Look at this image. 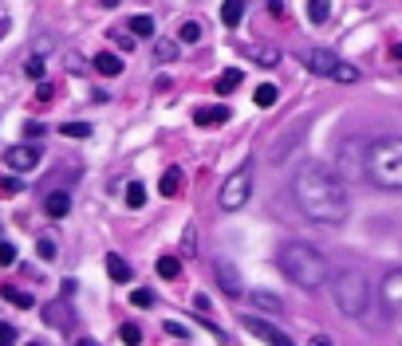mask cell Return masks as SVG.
Returning a JSON list of instances; mask_svg holds the SVG:
<instances>
[{
  "mask_svg": "<svg viewBox=\"0 0 402 346\" xmlns=\"http://www.w3.org/2000/svg\"><path fill=\"white\" fill-rule=\"evenodd\" d=\"M292 201L300 204V213L316 224H339L347 220V189L323 161L307 157L292 177Z\"/></svg>",
  "mask_w": 402,
  "mask_h": 346,
  "instance_id": "obj_1",
  "label": "cell"
},
{
  "mask_svg": "<svg viewBox=\"0 0 402 346\" xmlns=\"http://www.w3.org/2000/svg\"><path fill=\"white\" fill-rule=\"evenodd\" d=\"M276 264H280V271H284L296 287H304V291H316V287H323V283L331 280L327 260H323L312 244H304V240H288L284 248L276 252Z\"/></svg>",
  "mask_w": 402,
  "mask_h": 346,
  "instance_id": "obj_2",
  "label": "cell"
},
{
  "mask_svg": "<svg viewBox=\"0 0 402 346\" xmlns=\"http://www.w3.org/2000/svg\"><path fill=\"white\" fill-rule=\"evenodd\" d=\"M363 173L379 189H390V193L402 189V138L383 134V138L370 142L367 154H363Z\"/></svg>",
  "mask_w": 402,
  "mask_h": 346,
  "instance_id": "obj_3",
  "label": "cell"
},
{
  "mask_svg": "<svg viewBox=\"0 0 402 346\" xmlns=\"http://www.w3.org/2000/svg\"><path fill=\"white\" fill-rule=\"evenodd\" d=\"M331 295H336V307L347 319H363L370 307V283L359 271H339L331 280Z\"/></svg>",
  "mask_w": 402,
  "mask_h": 346,
  "instance_id": "obj_4",
  "label": "cell"
},
{
  "mask_svg": "<svg viewBox=\"0 0 402 346\" xmlns=\"http://www.w3.org/2000/svg\"><path fill=\"white\" fill-rule=\"evenodd\" d=\"M249 197H253V165L244 161L241 170L233 173L225 185H221V193H217V204H221L225 213H237V209H241Z\"/></svg>",
  "mask_w": 402,
  "mask_h": 346,
  "instance_id": "obj_5",
  "label": "cell"
},
{
  "mask_svg": "<svg viewBox=\"0 0 402 346\" xmlns=\"http://www.w3.org/2000/svg\"><path fill=\"white\" fill-rule=\"evenodd\" d=\"M244 330H249V334H257L260 343H268V346H296L284 330L276 327V323L260 319V315H244Z\"/></svg>",
  "mask_w": 402,
  "mask_h": 346,
  "instance_id": "obj_6",
  "label": "cell"
},
{
  "mask_svg": "<svg viewBox=\"0 0 402 346\" xmlns=\"http://www.w3.org/2000/svg\"><path fill=\"white\" fill-rule=\"evenodd\" d=\"M213 276H217V283H221V291H225L229 299H241L244 295V280H241V271L233 267V260H213Z\"/></svg>",
  "mask_w": 402,
  "mask_h": 346,
  "instance_id": "obj_7",
  "label": "cell"
},
{
  "mask_svg": "<svg viewBox=\"0 0 402 346\" xmlns=\"http://www.w3.org/2000/svg\"><path fill=\"white\" fill-rule=\"evenodd\" d=\"M304 67L312 71V75H327L331 79V71L339 67V55L336 51H327V47H307L304 51Z\"/></svg>",
  "mask_w": 402,
  "mask_h": 346,
  "instance_id": "obj_8",
  "label": "cell"
},
{
  "mask_svg": "<svg viewBox=\"0 0 402 346\" xmlns=\"http://www.w3.org/2000/svg\"><path fill=\"white\" fill-rule=\"evenodd\" d=\"M4 161H8L12 173H32L36 165H40V150H36V146H12V150L4 154Z\"/></svg>",
  "mask_w": 402,
  "mask_h": 346,
  "instance_id": "obj_9",
  "label": "cell"
},
{
  "mask_svg": "<svg viewBox=\"0 0 402 346\" xmlns=\"http://www.w3.org/2000/svg\"><path fill=\"white\" fill-rule=\"evenodd\" d=\"M233 118V110L225 107V103H217V107H197L193 110V122L197 126H205V130H213V126H221Z\"/></svg>",
  "mask_w": 402,
  "mask_h": 346,
  "instance_id": "obj_10",
  "label": "cell"
},
{
  "mask_svg": "<svg viewBox=\"0 0 402 346\" xmlns=\"http://www.w3.org/2000/svg\"><path fill=\"white\" fill-rule=\"evenodd\" d=\"M383 295H386V311L394 315L399 311V299H402V271H390V276H386Z\"/></svg>",
  "mask_w": 402,
  "mask_h": 346,
  "instance_id": "obj_11",
  "label": "cell"
},
{
  "mask_svg": "<svg viewBox=\"0 0 402 346\" xmlns=\"http://www.w3.org/2000/svg\"><path fill=\"white\" fill-rule=\"evenodd\" d=\"M181 185H186V173L177 170V165H170V170L162 173V181H158L162 197H177V193H181Z\"/></svg>",
  "mask_w": 402,
  "mask_h": 346,
  "instance_id": "obj_12",
  "label": "cell"
},
{
  "mask_svg": "<svg viewBox=\"0 0 402 346\" xmlns=\"http://www.w3.org/2000/svg\"><path fill=\"white\" fill-rule=\"evenodd\" d=\"M249 299H253L257 307H264V311H273V315H280V311H284V299H280V295H273V291H264V287H257V291H249Z\"/></svg>",
  "mask_w": 402,
  "mask_h": 346,
  "instance_id": "obj_13",
  "label": "cell"
},
{
  "mask_svg": "<svg viewBox=\"0 0 402 346\" xmlns=\"http://www.w3.org/2000/svg\"><path fill=\"white\" fill-rule=\"evenodd\" d=\"M95 71L99 75H118V71H123V63H118V55H114V51H99L95 55Z\"/></svg>",
  "mask_w": 402,
  "mask_h": 346,
  "instance_id": "obj_14",
  "label": "cell"
},
{
  "mask_svg": "<svg viewBox=\"0 0 402 346\" xmlns=\"http://www.w3.org/2000/svg\"><path fill=\"white\" fill-rule=\"evenodd\" d=\"M44 323H48V327H71V315H67L64 303H48V307H44Z\"/></svg>",
  "mask_w": 402,
  "mask_h": 346,
  "instance_id": "obj_15",
  "label": "cell"
},
{
  "mask_svg": "<svg viewBox=\"0 0 402 346\" xmlns=\"http://www.w3.org/2000/svg\"><path fill=\"white\" fill-rule=\"evenodd\" d=\"M241 16H244V0H225V4H221V24H225V28H237Z\"/></svg>",
  "mask_w": 402,
  "mask_h": 346,
  "instance_id": "obj_16",
  "label": "cell"
},
{
  "mask_svg": "<svg viewBox=\"0 0 402 346\" xmlns=\"http://www.w3.org/2000/svg\"><path fill=\"white\" fill-rule=\"evenodd\" d=\"M44 209H48L51 217H67V209H71V197H67L64 189H55V193H48Z\"/></svg>",
  "mask_w": 402,
  "mask_h": 346,
  "instance_id": "obj_17",
  "label": "cell"
},
{
  "mask_svg": "<svg viewBox=\"0 0 402 346\" xmlns=\"http://www.w3.org/2000/svg\"><path fill=\"white\" fill-rule=\"evenodd\" d=\"M0 295L8 299L12 307H20V311H28V307H32V303H36V299L28 295V291H20V287H12V283H4V287H0Z\"/></svg>",
  "mask_w": 402,
  "mask_h": 346,
  "instance_id": "obj_18",
  "label": "cell"
},
{
  "mask_svg": "<svg viewBox=\"0 0 402 346\" xmlns=\"http://www.w3.org/2000/svg\"><path fill=\"white\" fill-rule=\"evenodd\" d=\"M107 271H111V280H118V283H130V276H134V271H130V264L127 260H118V256H107Z\"/></svg>",
  "mask_w": 402,
  "mask_h": 346,
  "instance_id": "obj_19",
  "label": "cell"
},
{
  "mask_svg": "<svg viewBox=\"0 0 402 346\" xmlns=\"http://www.w3.org/2000/svg\"><path fill=\"white\" fill-rule=\"evenodd\" d=\"M244 71L241 67H229V71H221V79H217V94H229L233 87H241Z\"/></svg>",
  "mask_w": 402,
  "mask_h": 346,
  "instance_id": "obj_20",
  "label": "cell"
},
{
  "mask_svg": "<svg viewBox=\"0 0 402 346\" xmlns=\"http://www.w3.org/2000/svg\"><path fill=\"white\" fill-rule=\"evenodd\" d=\"M134 36H154V16H146V12H138V16H130V24H127Z\"/></svg>",
  "mask_w": 402,
  "mask_h": 346,
  "instance_id": "obj_21",
  "label": "cell"
},
{
  "mask_svg": "<svg viewBox=\"0 0 402 346\" xmlns=\"http://www.w3.org/2000/svg\"><path fill=\"white\" fill-rule=\"evenodd\" d=\"M249 55H253L260 67H276V63H280V51H276V47H249Z\"/></svg>",
  "mask_w": 402,
  "mask_h": 346,
  "instance_id": "obj_22",
  "label": "cell"
},
{
  "mask_svg": "<svg viewBox=\"0 0 402 346\" xmlns=\"http://www.w3.org/2000/svg\"><path fill=\"white\" fill-rule=\"evenodd\" d=\"M307 16H312V24H323L331 16V0H307Z\"/></svg>",
  "mask_w": 402,
  "mask_h": 346,
  "instance_id": "obj_23",
  "label": "cell"
},
{
  "mask_svg": "<svg viewBox=\"0 0 402 346\" xmlns=\"http://www.w3.org/2000/svg\"><path fill=\"white\" fill-rule=\"evenodd\" d=\"M154 55L162 63H174L177 59V40H154Z\"/></svg>",
  "mask_w": 402,
  "mask_h": 346,
  "instance_id": "obj_24",
  "label": "cell"
},
{
  "mask_svg": "<svg viewBox=\"0 0 402 346\" xmlns=\"http://www.w3.org/2000/svg\"><path fill=\"white\" fill-rule=\"evenodd\" d=\"M127 204H130V209H142V204H146V185H142V181H130V185H127Z\"/></svg>",
  "mask_w": 402,
  "mask_h": 346,
  "instance_id": "obj_25",
  "label": "cell"
},
{
  "mask_svg": "<svg viewBox=\"0 0 402 346\" xmlns=\"http://www.w3.org/2000/svg\"><path fill=\"white\" fill-rule=\"evenodd\" d=\"M177 271H181V260H177V256H162L158 260V276L162 280H174Z\"/></svg>",
  "mask_w": 402,
  "mask_h": 346,
  "instance_id": "obj_26",
  "label": "cell"
},
{
  "mask_svg": "<svg viewBox=\"0 0 402 346\" xmlns=\"http://www.w3.org/2000/svg\"><path fill=\"white\" fill-rule=\"evenodd\" d=\"M276 98H280V91L273 83H260L257 87V107H276Z\"/></svg>",
  "mask_w": 402,
  "mask_h": 346,
  "instance_id": "obj_27",
  "label": "cell"
},
{
  "mask_svg": "<svg viewBox=\"0 0 402 346\" xmlns=\"http://www.w3.org/2000/svg\"><path fill=\"white\" fill-rule=\"evenodd\" d=\"M177 252H181V256H193V252H197V228H193V224H186V232H181V244H177Z\"/></svg>",
  "mask_w": 402,
  "mask_h": 346,
  "instance_id": "obj_28",
  "label": "cell"
},
{
  "mask_svg": "<svg viewBox=\"0 0 402 346\" xmlns=\"http://www.w3.org/2000/svg\"><path fill=\"white\" fill-rule=\"evenodd\" d=\"M177 40H181V44H197V40H201V24H197V20H186L181 31H177Z\"/></svg>",
  "mask_w": 402,
  "mask_h": 346,
  "instance_id": "obj_29",
  "label": "cell"
},
{
  "mask_svg": "<svg viewBox=\"0 0 402 346\" xmlns=\"http://www.w3.org/2000/svg\"><path fill=\"white\" fill-rule=\"evenodd\" d=\"M331 79H336V83H355V79H359V67H351V63L339 59V67L331 71Z\"/></svg>",
  "mask_w": 402,
  "mask_h": 346,
  "instance_id": "obj_30",
  "label": "cell"
},
{
  "mask_svg": "<svg viewBox=\"0 0 402 346\" xmlns=\"http://www.w3.org/2000/svg\"><path fill=\"white\" fill-rule=\"evenodd\" d=\"M60 134H67V138H91V126L87 122H64Z\"/></svg>",
  "mask_w": 402,
  "mask_h": 346,
  "instance_id": "obj_31",
  "label": "cell"
},
{
  "mask_svg": "<svg viewBox=\"0 0 402 346\" xmlns=\"http://www.w3.org/2000/svg\"><path fill=\"white\" fill-rule=\"evenodd\" d=\"M118 338H123L127 346H138L142 343V330L134 327V323H123V327H118Z\"/></svg>",
  "mask_w": 402,
  "mask_h": 346,
  "instance_id": "obj_32",
  "label": "cell"
},
{
  "mask_svg": "<svg viewBox=\"0 0 402 346\" xmlns=\"http://www.w3.org/2000/svg\"><path fill=\"white\" fill-rule=\"evenodd\" d=\"M24 75L28 79H44V59H40V55H28V59H24Z\"/></svg>",
  "mask_w": 402,
  "mask_h": 346,
  "instance_id": "obj_33",
  "label": "cell"
},
{
  "mask_svg": "<svg viewBox=\"0 0 402 346\" xmlns=\"http://www.w3.org/2000/svg\"><path fill=\"white\" fill-rule=\"evenodd\" d=\"M20 189H24L20 185V177H0V197H16Z\"/></svg>",
  "mask_w": 402,
  "mask_h": 346,
  "instance_id": "obj_34",
  "label": "cell"
},
{
  "mask_svg": "<svg viewBox=\"0 0 402 346\" xmlns=\"http://www.w3.org/2000/svg\"><path fill=\"white\" fill-rule=\"evenodd\" d=\"M36 252H40V260H55V240H51V236H40Z\"/></svg>",
  "mask_w": 402,
  "mask_h": 346,
  "instance_id": "obj_35",
  "label": "cell"
},
{
  "mask_svg": "<svg viewBox=\"0 0 402 346\" xmlns=\"http://www.w3.org/2000/svg\"><path fill=\"white\" fill-rule=\"evenodd\" d=\"M12 264H16V248L8 240H0V267H12Z\"/></svg>",
  "mask_w": 402,
  "mask_h": 346,
  "instance_id": "obj_36",
  "label": "cell"
},
{
  "mask_svg": "<svg viewBox=\"0 0 402 346\" xmlns=\"http://www.w3.org/2000/svg\"><path fill=\"white\" fill-rule=\"evenodd\" d=\"M130 303H134V307H154V291H146V287H138V291L130 295Z\"/></svg>",
  "mask_w": 402,
  "mask_h": 346,
  "instance_id": "obj_37",
  "label": "cell"
},
{
  "mask_svg": "<svg viewBox=\"0 0 402 346\" xmlns=\"http://www.w3.org/2000/svg\"><path fill=\"white\" fill-rule=\"evenodd\" d=\"M0 346H16V327L12 323H0Z\"/></svg>",
  "mask_w": 402,
  "mask_h": 346,
  "instance_id": "obj_38",
  "label": "cell"
},
{
  "mask_svg": "<svg viewBox=\"0 0 402 346\" xmlns=\"http://www.w3.org/2000/svg\"><path fill=\"white\" fill-rule=\"evenodd\" d=\"M111 40L118 44V51H130V47H134V36H118V31H111Z\"/></svg>",
  "mask_w": 402,
  "mask_h": 346,
  "instance_id": "obj_39",
  "label": "cell"
},
{
  "mask_svg": "<svg viewBox=\"0 0 402 346\" xmlns=\"http://www.w3.org/2000/svg\"><path fill=\"white\" fill-rule=\"evenodd\" d=\"M166 334H174V338H190V330L181 327V323H166Z\"/></svg>",
  "mask_w": 402,
  "mask_h": 346,
  "instance_id": "obj_40",
  "label": "cell"
},
{
  "mask_svg": "<svg viewBox=\"0 0 402 346\" xmlns=\"http://www.w3.org/2000/svg\"><path fill=\"white\" fill-rule=\"evenodd\" d=\"M24 134H28V138H40V134H44V122H28L24 126Z\"/></svg>",
  "mask_w": 402,
  "mask_h": 346,
  "instance_id": "obj_41",
  "label": "cell"
},
{
  "mask_svg": "<svg viewBox=\"0 0 402 346\" xmlns=\"http://www.w3.org/2000/svg\"><path fill=\"white\" fill-rule=\"evenodd\" d=\"M268 12H273V16H284V0H268Z\"/></svg>",
  "mask_w": 402,
  "mask_h": 346,
  "instance_id": "obj_42",
  "label": "cell"
},
{
  "mask_svg": "<svg viewBox=\"0 0 402 346\" xmlns=\"http://www.w3.org/2000/svg\"><path fill=\"white\" fill-rule=\"evenodd\" d=\"M312 346H331V338H327V334H316V338H312Z\"/></svg>",
  "mask_w": 402,
  "mask_h": 346,
  "instance_id": "obj_43",
  "label": "cell"
},
{
  "mask_svg": "<svg viewBox=\"0 0 402 346\" xmlns=\"http://www.w3.org/2000/svg\"><path fill=\"white\" fill-rule=\"evenodd\" d=\"M0 36H8V20H0Z\"/></svg>",
  "mask_w": 402,
  "mask_h": 346,
  "instance_id": "obj_44",
  "label": "cell"
},
{
  "mask_svg": "<svg viewBox=\"0 0 402 346\" xmlns=\"http://www.w3.org/2000/svg\"><path fill=\"white\" fill-rule=\"evenodd\" d=\"M75 346H99V343H91V338H79V343H75Z\"/></svg>",
  "mask_w": 402,
  "mask_h": 346,
  "instance_id": "obj_45",
  "label": "cell"
},
{
  "mask_svg": "<svg viewBox=\"0 0 402 346\" xmlns=\"http://www.w3.org/2000/svg\"><path fill=\"white\" fill-rule=\"evenodd\" d=\"M114 4H118V0H103V8H114Z\"/></svg>",
  "mask_w": 402,
  "mask_h": 346,
  "instance_id": "obj_46",
  "label": "cell"
},
{
  "mask_svg": "<svg viewBox=\"0 0 402 346\" xmlns=\"http://www.w3.org/2000/svg\"><path fill=\"white\" fill-rule=\"evenodd\" d=\"M28 346H44V343H28Z\"/></svg>",
  "mask_w": 402,
  "mask_h": 346,
  "instance_id": "obj_47",
  "label": "cell"
}]
</instances>
